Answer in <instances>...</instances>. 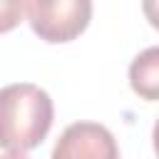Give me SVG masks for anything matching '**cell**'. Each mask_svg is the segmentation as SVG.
<instances>
[{"label": "cell", "mask_w": 159, "mask_h": 159, "mask_svg": "<svg viewBox=\"0 0 159 159\" xmlns=\"http://www.w3.org/2000/svg\"><path fill=\"white\" fill-rule=\"evenodd\" d=\"M52 159H119V149L107 127L97 122H75L60 134Z\"/></svg>", "instance_id": "cell-3"}, {"label": "cell", "mask_w": 159, "mask_h": 159, "mask_svg": "<svg viewBox=\"0 0 159 159\" xmlns=\"http://www.w3.org/2000/svg\"><path fill=\"white\" fill-rule=\"evenodd\" d=\"M0 159H27V157H25L22 152H10V154H2Z\"/></svg>", "instance_id": "cell-8"}, {"label": "cell", "mask_w": 159, "mask_h": 159, "mask_svg": "<svg viewBox=\"0 0 159 159\" xmlns=\"http://www.w3.org/2000/svg\"><path fill=\"white\" fill-rule=\"evenodd\" d=\"M129 84L142 99H159V47H147L132 60Z\"/></svg>", "instance_id": "cell-4"}, {"label": "cell", "mask_w": 159, "mask_h": 159, "mask_svg": "<svg viewBox=\"0 0 159 159\" xmlns=\"http://www.w3.org/2000/svg\"><path fill=\"white\" fill-rule=\"evenodd\" d=\"M152 139H154V152H157V159H159V119H157V124H154Z\"/></svg>", "instance_id": "cell-7"}, {"label": "cell", "mask_w": 159, "mask_h": 159, "mask_svg": "<svg viewBox=\"0 0 159 159\" xmlns=\"http://www.w3.org/2000/svg\"><path fill=\"white\" fill-rule=\"evenodd\" d=\"M27 0H0V35L15 30L22 22Z\"/></svg>", "instance_id": "cell-5"}, {"label": "cell", "mask_w": 159, "mask_h": 159, "mask_svg": "<svg viewBox=\"0 0 159 159\" xmlns=\"http://www.w3.org/2000/svg\"><path fill=\"white\" fill-rule=\"evenodd\" d=\"M30 27L45 42H70L92 20V0H30Z\"/></svg>", "instance_id": "cell-2"}, {"label": "cell", "mask_w": 159, "mask_h": 159, "mask_svg": "<svg viewBox=\"0 0 159 159\" xmlns=\"http://www.w3.org/2000/svg\"><path fill=\"white\" fill-rule=\"evenodd\" d=\"M55 107L50 94L30 82L0 89V147L10 152L35 149L50 132Z\"/></svg>", "instance_id": "cell-1"}, {"label": "cell", "mask_w": 159, "mask_h": 159, "mask_svg": "<svg viewBox=\"0 0 159 159\" xmlns=\"http://www.w3.org/2000/svg\"><path fill=\"white\" fill-rule=\"evenodd\" d=\"M142 10H144V17L149 20V25L159 30V0H142Z\"/></svg>", "instance_id": "cell-6"}]
</instances>
